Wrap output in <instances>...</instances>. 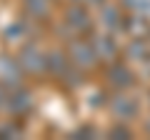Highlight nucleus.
<instances>
[{
    "label": "nucleus",
    "mask_w": 150,
    "mask_h": 140,
    "mask_svg": "<svg viewBox=\"0 0 150 140\" xmlns=\"http://www.w3.org/2000/svg\"><path fill=\"white\" fill-rule=\"evenodd\" d=\"M70 60H73L75 68H90V65H95L98 60V50L95 45L90 43V40H70V50H68Z\"/></svg>",
    "instance_id": "f257e3e1"
},
{
    "label": "nucleus",
    "mask_w": 150,
    "mask_h": 140,
    "mask_svg": "<svg viewBox=\"0 0 150 140\" xmlns=\"http://www.w3.org/2000/svg\"><path fill=\"white\" fill-rule=\"evenodd\" d=\"M108 108H110L112 118H118L120 123H128L130 118H135V115H138V100H135L133 95H128V93L120 90L118 95L110 98Z\"/></svg>",
    "instance_id": "f03ea898"
},
{
    "label": "nucleus",
    "mask_w": 150,
    "mask_h": 140,
    "mask_svg": "<svg viewBox=\"0 0 150 140\" xmlns=\"http://www.w3.org/2000/svg\"><path fill=\"white\" fill-rule=\"evenodd\" d=\"M20 68L28 70L30 75H40V73H48V65H45V53L35 48V45H25L20 53Z\"/></svg>",
    "instance_id": "7ed1b4c3"
},
{
    "label": "nucleus",
    "mask_w": 150,
    "mask_h": 140,
    "mask_svg": "<svg viewBox=\"0 0 150 140\" xmlns=\"http://www.w3.org/2000/svg\"><path fill=\"white\" fill-rule=\"evenodd\" d=\"M65 23H68L70 30H78V33L88 30V28L93 25L90 13H88L85 5H80V3H73V5H70V10L65 13Z\"/></svg>",
    "instance_id": "20e7f679"
},
{
    "label": "nucleus",
    "mask_w": 150,
    "mask_h": 140,
    "mask_svg": "<svg viewBox=\"0 0 150 140\" xmlns=\"http://www.w3.org/2000/svg\"><path fill=\"white\" fill-rule=\"evenodd\" d=\"M108 83H110L115 90H128V88H133L135 83V75L133 70L128 68V65H112L110 70H108Z\"/></svg>",
    "instance_id": "39448f33"
},
{
    "label": "nucleus",
    "mask_w": 150,
    "mask_h": 140,
    "mask_svg": "<svg viewBox=\"0 0 150 140\" xmlns=\"http://www.w3.org/2000/svg\"><path fill=\"white\" fill-rule=\"evenodd\" d=\"M33 105L30 100V93H25L23 88H15V90H10V95H8V110H10L13 115H23L28 113Z\"/></svg>",
    "instance_id": "423d86ee"
},
{
    "label": "nucleus",
    "mask_w": 150,
    "mask_h": 140,
    "mask_svg": "<svg viewBox=\"0 0 150 140\" xmlns=\"http://www.w3.org/2000/svg\"><path fill=\"white\" fill-rule=\"evenodd\" d=\"M25 13L33 20H48L50 15V0H23Z\"/></svg>",
    "instance_id": "0eeeda50"
},
{
    "label": "nucleus",
    "mask_w": 150,
    "mask_h": 140,
    "mask_svg": "<svg viewBox=\"0 0 150 140\" xmlns=\"http://www.w3.org/2000/svg\"><path fill=\"white\" fill-rule=\"evenodd\" d=\"M45 65H48L50 75H63L65 68H68V58L58 50H53V53H45Z\"/></svg>",
    "instance_id": "6e6552de"
},
{
    "label": "nucleus",
    "mask_w": 150,
    "mask_h": 140,
    "mask_svg": "<svg viewBox=\"0 0 150 140\" xmlns=\"http://www.w3.org/2000/svg\"><path fill=\"white\" fill-rule=\"evenodd\" d=\"M93 45H95L98 58H100V60L115 58V45H112V40H108V38H103V35H98V38H93Z\"/></svg>",
    "instance_id": "1a4fd4ad"
},
{
    "label": "nucleus",
    "mask_w": 150,
    "mask_h": 140,
    "mask_svg": "<svg viewBox=\"0 0 150 140\" xmlns=\"http://www.w3.org/2000/svg\"><path fill=\"white\" fill-rule=\"evenodd\" d=\"M128 58H133V60H148L150 55H148V43L145 40H133V43L128 45Z\"/></svg>",
    "instance_id": "9d476101"
},
{
    "label": "nucleus",
    "mask_w": 150,
    "mask_h": 140,
    "mask_svg": "<svg viewBox=\"0 0 150 140\" xmlns=\"http://www.w3.org/2000/svg\"><path fill=\"white\" fill-rule=\"evenodd\" d=\"M103 25L105 28H110V30H115V28L120 25V15H118V10L115 8H103Z\"/></svg>",
    "instance_id": "9b49d317"
},
{
    "label": "nucleus",
    "mask_w": 150,
    "mask_h": 140,
    "mask_svg": "<svg viewBox=\"0 0 150 140\" xmlns=\"http://www.w3.org/2000/svg\"><path fill=\"white\" fill-rule=\"evenodd\" d=\"M108 135H110V138H130L133 133H130V128H125V125H118V128H112Z\"/></svg>",
    "instance_id": "f8f14e48"
},
{
    "label": "nucleus",
    "mask_w": 150,
    "mask_h": 140,
    "mask_svg": "<svg viewBox=\"0 0 150 140\" xmlns=\"http://www.w3.org/2000/svg\"><path fill=\"white\" fill-rule=\"evenodd\" d=\"M5 135H8V138H15V135H18V128H15V125H10V123L0 125V138H5Z\"/></svg>",
    "instance_id": "ddd939ff"
},
{
    "label": "nucleus",
    "mask_w": 150,
    "mask_h": 140,
    "mask_svg": "<svg viewBox=\"0 0 150 140\" xmlns=\"http://www.w3.org/2000/svg\"><path fill=\"white\" fill-rule=\"evenodd\" d=\"M93 135H95V130H93L90 125H83L80 130H75V133H73V138H93Z\"/></svg>",
    "instance_id": "4468645a"
},
{
    "label": "nucleus",
    "mask_w": 150,
    "mask_h": 140,
    "mask_svg": "<svg viewBox=\"0 0 150 140\" xmlns=\"http://www.w3.org/2000/svg\"><path fill=\"white\" fill-rule=\"evenodd\" d=\"M90 3H95V5H103V3H105V0H90Z\"/></svg>",
    "instance_id": "2eb2a0df"
},
{
    "label": "nucleus",
    "mask_w": 150,
    "mask_h": 140,
    "mask_svg": "<svg viewBox=\"0 0 150 140\" xmlns=\"http://www.w3.org/2000/svg\"><path fill=\"white\" fill-rule=\"evenodd\" d=\"M73 3H83V0H73Z\"/></svg>",
    "instance_id": "dca6fc26"
}]
</instances>
